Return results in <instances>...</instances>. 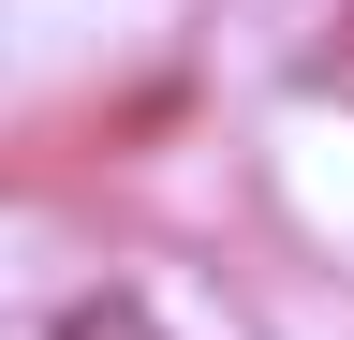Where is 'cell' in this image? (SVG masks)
Listing matches in <instances>:
<instances>
[{
  "mask_svg": "<svg viewBox=\"0 0 354 340\" xmlns=\"http://www.w3.org/2000/svg\"><path fill=\"white\" fill-rule=\"evenodd\" d=\"M44 340H162V311H148V296H74Z\"/></svg>",
  "mask_w": 354,
  "mask_h": 340,
  "instance_id": "6da1fadb",
  "label": "cell"
}]
</instances>
